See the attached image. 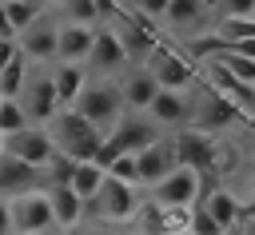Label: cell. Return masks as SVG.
Returning a JSON list of instances; mask_svg holds the SVG:
<instances>
[{"label": "cell", "mask_w": 255, "mask_h": 235, "mask_svg": "<svg viewBox=\"0 0 255 235\" xmlns=\"http://www.w3.org/2000/svg\"><path fill=\"white\" fill-rule=\"evenodd\" d=\"M44 127H48V135H52V143H56V151H60V155H68V159H76V163H84V159H96V155H100L104 131H100V127H92L76 108H56V116H52Z\"/></svg>", "instance_id": "cell-1"}, {"label": "cell", "mask_w": 255, "mask_h": 235, "mask_svg": "<svg viewBox=\"0 0 255 235\" xmlns=\"http://www.w3.org/2000/svg\"><path fill=\"white\" fill-rule=\"evenodd\" d=\"M155 139H159V127H155L143 112H124V116L104 131V143H100L96 163L108 167L116 155H124V151H139V147H147V143H155Z\"/></svg>", "instance_id": "cell-2"}, {"label": "cell", "mask_w": 255, "mask_h": 235, "mask_svg": "<svg viewBox=\"0 0 255 235\" xmlns=\"http://www.w3.org/2000/svg\"><path fill=\"white\" fill-rule=\"evenodd\" d=\"M92 127H100V131H108L120 116H124V96H120V84H112V80H92L88 76V84H84V92L76 96V104H72Z\"/></svg>", "instance_id": "cell-3"}, {"label": "cell", "mask_w": 255, "mask_h": 235, "mask_svg": "<svg viewBox=\"0 0 255 235\" xmlns=\"http://www.w3.org/2000/svg\"><path fill=\"white\" fill-rule=\"evenodd\" d=\"M239 116H243V108H239V104H231V100H227V96H219L215 88L199 84V88H195V96H191V119H187V127H199V131L215 135V131L231 127Z\"/></svg>", "instance_id": "cell-4"}, {"label": "cell", "mask_w": 255, "mask_h": 235, "mask_svg": "<svg viewBox=\"0 0 255 235\" xmlns=\"http://www.w3.org/2000/svg\"><path fill=\"white\" fill-rule=\"evenodd\" d=\"M8 215H12V235H44L56 227L52 219V203H48V191L44 187H32V191H20L8 199Z\"/></svg>", "instance_id": "cell-5"}, {"label": "cell", "mask_w": 255, "mask_h": 235, "mask_svg": "<svg viewBox=\"0 0 255 235\" xmlns=\"http://www.w3.org/2000/svg\"><path fill=\"white\" fill-rule=\"evenodd\" d=\"M143 68L151 72L155 88H167V92H183V88L195 80L191 60H187L183 52L167 48V44H151V48L143 52Z\"/></svg>", "instance_id": "cell-6"}, {"label": "cell", "mask_w": 255, "mask_h": 235, "mask_svg": "<svg viewBox=\"0 0 255 235\" xmlns=\"http://www.w3.org/2000/svg\"><path fill=\"white\" fill-rule=\"evenodd\" d=\"M203 187H207V179H203L195 167L175 163L159 183H151V199L163 203V207H195L199 195H203Z\"/></svg>", "instance_id": "cell-7"}, {"label": "cell", "mask_w": 255, "mask_h": 235, "mask_svg": "<svg viewBox=\"0 0 255 235\" xmlns=\"http://www.w3.org/2000/svg\"><path fill=\"white\" fill-rule=\"evenodd\" d=\"M0 151H8L12 159H20L28 167H44L56 155V143H52L44 123H28V127H20L12 135H0Z\"/></svg>", "instance_id": "cell-8"}, {"label": "cell", "mask_w": 255, "mask_h": 235, "mask_svg": "<svg viewBox=\"0 0 255 235\" xmlns=\"http://www.w3.org/2000/svg\"><path fill=\"white\" fill-rule=\"evenodd\" d=\"M84 207H92L104 223H131V219H135L139 199H135V187H131V183L104 179V183H100V191H96V199H92V203H84Z\"/></svg>", "instance_id": "cell-9"}, {"label": "cell", "mask_w": 255, "mask_h": 235, "mask_svg": "<svg viewBox=\"0 0 255 235\" xmlns=\"http://www.w3.org/2000/svg\"><path fill=\"white\" fill-rule=\"evenodd\" d=\"M16 104L24 108L28 123H48V119L56 116V108H60L56 88H52V72L28 76V80H24V88H20V96H16Z\"/></svg>", "instance_id": "cell-10"}, {"label": "cell", "mask_w": 255, "mask_h": 235, "mask_svg": "<svg viewBox=\"0 0 255 235\" xmlns=\"http://www.w3.org/2000/svg\"><path fill=\"white\" fill-rule=\"evenodd\" d=\"M143 116H147L155 127H187V119H191V96H187V92H167V88H159V92L151 96V104L143 108Z\"/></svg>", "instance_id": "cell-11"}, {"label": "cell", "mask_w": 255, "mask_h": 235, "mask_svg": "<svg viewBox=\"0 0 255 235\" xmlns=\"http://www.w3.org/2000/svg\"><path fill=\"white\" fill-rule=\"evenodd\" d=\"M16 48H20V56H24V60H36V64L56 60V24H52L48 16L32 20L28 28H20V32H16Z\"/></svg>", "instance_id": "cell-12"}, {"label": "cell", "mask_w": 255, "mask_h": 235, "mask_svg": "<svg viewBox=\"0 0 255 235\" xmlns=\"http://www.w3.org/2000/svg\"><path fill=\"white\" fill-rule=\"evenodd\" d=\"M211 147H215V135H207V131H199V127H179V131L171 135L175 163H187V167H195L199 175H207Z\"/></svg>", "instance_id": "cell-13"}, {"label": "cell", "mask_w": 255, "mask_h": 235, "mask_svg": "<svg viewBox=\"0 0 255 235\" xmlns=\"http://www.w3.org/2000/svg\"><path fill=\"white\" fill-rule=\"evenodd\" d=\"M92 72H100V76H112V72H124V64H128V52H124V44L116 40V32L104 24H96V40H92V52H88V60H84Z\"/></svg>", "instance_id": "cell-14"}, {"label": "cell", "mask_w": 255, "mask_h": 235, "mask_svg": "<svg viewBox=\"0 0 255 235\" xmlns=\"http://www.w3.org/2000/svg\"><path fill=\"white\" fill-rule=\"evenodd\" d=\"M96 40V24H56V60L84 64Z\"/></svg>", "instance_id": "cell-15"}, {"label": "cell", "mask_w": 255, "mask_h": 235, "mask_svg": "<svg viewBox=\"0 0 255 235\" xmlns=\"http://www.w3.org/2000/svg\"><path fill=\"white\" fill-rule=\"evenodd\" d=\"M175 167V151H171V139H155L147 147L135 151V171H139V187H151L159 183L167 171Z\"/></svg>", "instance_id": "cell-16"}, {"label": "cell", "mask_w": 255, "mask_h": 235, "mask_svg": "<svg viewBox=\"0 0 255 235\" xmlns=\"http://www.w3.org/2000/svg\"><path fill=\"white\" fill-rule=\"evenodd\" d=\"M32 187H44L40 167H28V163L12 159L8 151H0V199H12V195L32 191Z\"/></svg>", "instance_id": "cell-17"}, {"label": "cell", "mask_w": 255, "mask_h": 235, "mask_svg": "<svg viewBox=\"0 0 255 235\" xmlns=\"http://www.w3.org/2000/svg\"><path fill=\"white\" fill-rule=\"evenodd\" d=\"M199 207H203V211H207V215H211L227 235H231V231H235V223L243 219V207H239V199H235L227 187H203Z\"/></svg>", "instance_id": "cell-18"}, {"label": "cell", "mask_w": 255, "mask_h": 235, "mask_svg": "<svg viewBox=\"0 0 255 235\" xmlns=\"http://www.w3.org/2000/svg\"><path fill=\"white\" fill-rule=\"evenodd\" d=\"M155 92H159V88H155V80H151V72H147L143 64L128 68L124 80H120V96H124V108H128V112H143Z\"/></svg>", "instance_id": "cell-19"}, {"label": "cell", "mask_w": 255, "mask_h": 235, "mask_svg": "<svg viewBox=\"0 0 255 235\" xmlns=\"http://www.w3.org/2000/svg\"><path fill=\"white\" fill-rule=\"evenodd\" d=\"M84 84H88V64H64V60H56V68H52V88H56L60 108H72L76 96L84 92Z\"/></svg>", "instance_id": "cell-20"}, {"label": "cell", "mask_w": 255, "mask_h": 235, "mask_svg": "<svg viewBox=\"0 0 255 235\" xmlns=\"http://www.w3.org/2000/svg\"><path fill=\"white\" fill-rule=\"evenodd\" d=\"M48 191V203H52V219H56V227H80V219H84V199L72 191V187H44Z\"/></svg>", "instance_id": "cell-21"}, {"label": "cell", "mask_w": 255, "mask_h": 235, "mask_svg": "<svg viewBox=\"0 0 255 235\" xmlns=\"http://www.w3.org/2000/svg\"><path fill=\"white\" fill-rule=\"evenodd\" d=\"M203 16H207V4L203 0H167V8H163L159 20L171 32H187V28H207Z\"/></svg>", "instance_id": "cell-22"}, {"label": "cell", "mask_w": 255, "mask_h": 235, "mask_svg": "<svg viewBox=\"0 0 255 235\" xmlns=\"http://www.w3.org/2000/svg\"><path fill=\"white\" fill-rule=\"evenodd\" d=\"M104 179H108V171H104L96 159H84V163H76V167H72V179H68V187H72V191H76L84 203H92Z\"/></svg>", "instance_id": "cell-23"}, {"label": "cell", "mask_w": 255, "mask_h": 235, "mask_svg": "<svg viewBox=\"0 0 255 235\" xmlns=\"http://www.w3.org/2000/svg\"><path fill=\"white\" fill-rule=\"evenodd\" d=\"M60 24H104L96 0H60Z\"/></svg>", "instance_id": "cell-24"}, {"label": "cell", "mask_w": 255, "mask_h": 235, "mask_svg": "<svg viewBox=\"0 0 255 235\" xmlns=\"http://www.w3.org/2000/svg\"><path fill=\"white\" fill-rule=\"evenodd\" d=\"M44 8H48V0H8L4 4V12H8V24L20 32V28H28L32 20H40L44 16Z\"/></svg>", "instance_id": "cell-25"}, {"label": "cell", "mask_w": 255, "mask_h": 235, "mask_svg": "<svg viewBox=\"0 0 255 235\" xmlns=\"http://www.w3.org/2000/svg\"><path fill=\"white\" fill-rule=\"evenodd\" d=\"M24 80H28V60H24V56H16L12 64H4V68H0V100H16V96H20V88H24Z\"/></svg>", "instance_id": "cell-26"}, {"label": "cell", "mask_w": 255, "mask_h": 235, "mask_svg": "<svg viewBox=\"0 0 255 235\" xmlns=\"http://www.w3.org/2000/svg\"><path fill=\"white\" fill-rule=\"evenodd\" d=\"M215 60H219V64H223V68H227V72H231V76H235L239 84H247V88H255V60H251V56H235V52H219Z\"/></svg>", "instance_id": "cell-27"}, {"label": "cell", "mask_w": 255, "mask_h": 235, "mask_svg": "<svg viewBox=\"0 0 255 235\" xmlns=\"http://www.w3.org/2000/svg\"><path fill=\"white\" fill-rule=\"evenodd\" d=\"M108 179H120V183H131V187H139V171H135V151H124V155H116L108 167Z\"/></svg>", "instance_id": "cell-28"}, {"label": "cell", "mask_w": 255, "mask_h": 235, "mask_svg": "<svg viewBox=\"0 0 255 235\" xmlns=\"http://www.w3.org/2000/svg\"><path fill=\"white\" fill-rule=\"evenodd\" d=\"M20 127H28L24 108H20L16 100H0V135H12V131H20Z\"/></svg>", "instance_id": "cell-29"}, {"label": "cell", "mask_w": 255, "mask_h": 235, "mask_svg": "<svg viewBox=\"0 0 255 235\" xmlns=\"http://www.w3.org/2000/svg\"><path fill=\"white\" fill-rule=\"evenodd\" d=\"M187 231H191V235H227V231H223V227H219V223H215L199 203H195V207H191V215H187Z\"/></svg>", "instance_id": "cell-30"}, {"label": "cell", "mask_w": 255, "mask_h": 235, "mask_svg": "<svg viewBox=\"0 0 255 235\" xmlns=\"http://www.w3.org/2000/svg\"><path fill=\"white\" fill-rule=\"evenodd\" d=\"M135 16H143V20H159L163 16V8H167V0H124Z\"/></svg>", "instance_id": "cell-31"}, {"label": "cell", "mask_w": 255, "mask_h": 235, "mask_svg": "<svg viewBox=\"0 0 255 235\" xmlns=\"http://www.w3.org/2000/svg\"><path fill=\"white\" fill-rule=\"evenodd\" d=\"M227 52H235V56H251V60H255V36H247V40H235Z\"/></svg>", "instance_id": "cell-32"}, {"label": "cell", "mask_w": 255, "mask_h": 235, "mask_svg": "<svg viewBox=\"0 0 255 235\" xmlns=\"http://www.w3.org/2000/svg\"><path fill=\"white\" fill-rule=\"evenodd\" d=\"M16 56H20V48H16V40H0V68H4V64H12Z\"/></svg>", "instance_id": "cell-33"}, {"label": "cell", "mask_w": 255, "mask_h": 235, "mask_svg": "<svg viewBox=\"0 0 255 235\" xmlns=\"http://www.w3.org/2000/svg\"><path fill=\"white\" fill-rule=\"evenodd\" d=\"M0 40H16V28L8 24V12H4V4H0Z\"/></svg>", "instance_id": "cell-34"}, {"label": "cell", "mask_w": 255, "mask_h": 235, "mask_svg": "<svg viewBox=\"0 0 255 235\" xmlns=\"http://www.w3.org/2000/svg\"><path fill=\"white\" fill-rule=\"evenodd\" d=\"M0 235H12V215H8V199H0Z\"/></svg>", "instance_id": "cell-35"}, {"label": "cell", "mask_w": 255, "mask_h": 235, "mask_svg": "<svg viewBox=\"0 0 255 235\" xmlns=\"http://www.w3.org/2000/svg\"><path fill=\"white\" fill-rule=\"evenodd\" d=\"M235 227H239V235H255V215H243Z\"/></svg>", "instance_id": "cell-36"}, {"label": "cell", "mask_w": 255, "mask_h": 235, "mask_svg": "<svg viewBox=\"0 0 255 235\" xmlns=\"http://www.w3.org/2000/svg\"><path fill=\"white\" fill-rule=\"evenodd\" d=\"M64 235H92V231H88V227H68Z\"/></svg>", "instance_id": "cell-37"}, {"label": "cell", "mask_w": 255, "mask_h": 235, "mask_svg": "<svg viewBox=\"0 0 255 235\" xmlns=\"http://www.w3.org/2000/svg\"><path fill=\"white\" fill-rule=\"evenodd\" d=\"M175 235H191V231H175Z\"/></svg>", "instance_id": "cell-38"}, {"label": "cell", "mask_w": 255, "mask_h": 235, "mask_svg": "<svg viewBox=\"0 0 255 235\" xmlns=\"http://www.w3.org/2000/svg\"><path fill=\"white\" fill-rule=\"evenodd\" d=\"M251 20H255V8H251Z\"/></svg>", "instance_id": "cell-39"}, {"label": "cell", "mask_w": 255, "mask_h": 235, "mask_svg": "<svg viewBox=\"0 0 255 235\" xmlns=\"http://www.w3.org/2000/svg\"><path fill=\"white\" fill-rule=\"evenodd\" d=\"M0 4H8V0H0Z\"/></svg>", "instance_id": "cell-40"}, {"label": "cell", "mask_w": 255, "mask_h": 235, "mask_svg": "<svg viewBox=\"0 0 255 235\" xmlns=\"http://www.w3.org/2000/svg\"><path fill=\"white\" fill-rule=\"evenodd\" d=\"M251 96H255V88H251Z\"/></svg>", "instance_id": "cell-41"}]
</instances>
